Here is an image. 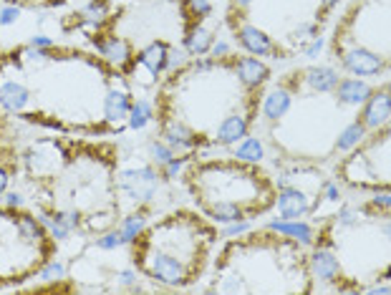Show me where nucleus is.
I'll use <instances>...</instances> for the list:
<instances>
[{"mask_svg":"<svg viewBox=\"0 0 391 295\" xmlns=\"http://www.w3.org/2000/svg\"><path fill=\"white\" fill-rule=\"evenodd\" d=\"M142 270L152 280L169 285V288H177V285H184V282L195 280V276H192L177 257L167 255L164 250L152 248V245H147V253H144V257H142Z\"/></svg>","mask_w":391,"mask_h":295,"instance_id":"obj_1","label":"nucleus"},{"mask_svg":"<svg viewBox=\"0 0 391 295\" xmlns=\"http://www.w3.org/2000/svg\"><path fill=\"white\" fill-rule=\"evenodd\" d=\"M119 187L122 192L129 197L131 202L142 205V202H149L157 195L159 189V175H157L152 167H136L124 172L122 180H119Z\"/></svg>","mask_w":391,"mask_h":295,"instance_id":"obj_2","label":"nucleus"},{"mask_svg":"<svg viewBox=\"0 0 391 295\" xmlns=\"http://www.w3.org/2000/svg\"><path fill=\"white\" fill-rule=\"evenodd\" d=\"M341 63L353 76H376L384 71V58L366 46H351L341 51Z\"/></svg>","mask_w":391,"mask_h":295,"instance_id":"obj_3","label":"nucleus"},{"mask_svg":"<svg viewBox=\"0 0 391 295\" xmlns=\"http://www.w3.org/2000/svg\"><path fill=\"white\" fill-rule=\"evenodd\" d=\"M391 116V83L381 86L378 91H371V96L364 101V111H361V121L366 129H376L386 124Z\"/></svg>","mask_w":391,"mask_h":295,"instance_id":"obj_4","label":"nucleus"},{"mask_svg":"<svg viewBox=\"0 0 391 295\" xmlns=\"http://www.w3.org/2000/svg\"><path fill=\"white\" fill-rule=\"evenodd\" d=\"M313 209L310 205V197L305 195L303 189L298 187H283L280 195H278V212L283 220H298V217H305Z\"/></svg>","mask_w":391,"mask_h":295,"instance_id":"obj_5","label":"nucleus"},{"mask_svg":"<svg viewBox=\"0 0 391 295\" xmlns=\"http://www.w3.org/2000/svg\"><path fill=\"white\" fill-rule=\"evenodd\" d=\"M235 38L240 40V46L253 56H270L276 54V46L273 40L260 31L257 26H250V23H243L240 28H235Z\"/></svg>","mask_w":391,"mask_h":295,"instance_id":"obj_6","label":"nucleus"},{"mask_svg":"<svg viewBox=\"0 0 391 295\" xmlns=\"http://www.w3.org/2000/svg\"><path fill=\"white\" fill-rule=\"evenodd\" d=\"M248 129H250V119H248V116L230 114V116H225L220 124H217L215 141H217V144H223V147L237 144V141H243L245 136H248Z\"/></svg>","mask_w":391,"mask_h":295,"instance_id":"obj_7","label":"nucleus"},{"mask_svg":"<svg viewBox=\"0 0 391 295\" xmlns=\"http://www.w3.org/2000/svg\"><path fill=\"white\" fill-rule=\"evenodd\" d=\"M162 136L167 141L169 147L177 149V152H184V149H195L200 144L197 134L192 129L184 124V121H177V119H167L162 127Z\"/></svg>","mask_w":391,"mask_h":295,"instance_id":"obj_8","label":"nucleus"},{"mask_svg":"<svg viewBox=\"0 0 391 295\" xmlns=\"http://www.w3.org/2000/svg\"><path fill=\"white\" fill-rule=\"evenodd\" d=\"M310 273L321 282H336L341 278V262L330 250L318 248L310 257Z\"/></svg>","mask_w":391,"mask_h":295,"instance_id":"obj_9","label":"nucleus"},{"mask_svg":"<svg viewBox=\"0 0 391 295\" xmlns=\"http://www.w3.org/2000/svg\"><path fill=\"white\" fill-rule=\"evenodd\" d=\"M235 74L240 79L243 86H248L250 91H255L257 86H263L265 81H268L270 71L265 66L263 61L257 58H237L235 61Z\"/></svg>","mask_w":391,"mask_h":295,"instance_id":"obj_10","label":"nucleus"},{"mask_svg":"<svg viewBox=\"0 0 391 295\" xmlns=\"http://www.w3.org/2000/svg\"><path fill=\"white\" fill-rule=\"evenodd\" d=\"M31 101V91L23 86L21 81H3L0 83V106L10 114H21Z\"/></svg>","mask_w":391,"mask_h":295,"instance_id":"obj_11","label":"nucleus"},{"mask_svg":"<svg viewBox=\"0 0 391 295\" xmlns=\"http://www.w3.org/2000/svg\"><path fill=\"white\" fill-rule=\"evenodd\" d=\"M131 111V99L127 88H109L104 96V116L109 121H127Z\"/></svg>","mask_w":391,"mask_h":295,"instance_id":"obj_12","label":"nucleus"},{"mask_svg":"<svg viewBox=\"0 0 391 295\" xmlns=\"http://www.w3.org/2000/svg\"><path fill=\"white\" fill-rule=\"evenodd\" d=\"M167 58H169V46L162 43V40H154V43H149L147 48L139 51L136 61H139V66H144L152 76H159L167 68Z\"/></svg>","mask_w":391,"mask_h":295,"instance_id":"obj_13","label":"nucleus"},{"mask_svg":"<svg viewBox=\"0 0 391 295\" xmlns=\"http://www.w3.org/2000/svg\"><path fill=\"white\" fill-rule=\"evenodd\" d=\"M369 96H371V88L366 81H358V79L338 81V86H336L338 104H344V106H358V104H364Z\"/></svg>","mask_w":391,"mask_h":295,"instance_id":"obj_14","label":"nucleus"},{"mask_svg":"<svg viewBox=\"0 0 391 295\" xmlns=\"http://www.w3.org/2000/svg\"><path fill=\"white\" fill-rule=\"evenodd\" d=\"M96 48H99V54H102L104 58L111 61V63L119 68L127 66L129 61H131V48H129L127 40L119 38V35H109L106 40H99Z\"/></svg>","mask_w":391,"mask_h":295,"instance_id":"obj_15","label":"nucleus"},{"mask_svg":"<svg viewBox=\"0 0 391 295\" xmlns=\"http://www.w3.org/2000/svg\"><path fill=\"white\" fill-rule=\"evenodd\" d=\"M290 104H293V96L285 86H278L273 88L268 96H265V104H263V114L265 119L270 121H278L280 116H285L290 111Z\"/></svg>","mask_w":391,"mask_h":295,"instance_id":"obj_16","label":"nucleus"},{"mask_svg":"<svg viewBox=\"0 0 391 295\" xmlns=\"http://www.w3.org/2000/svg\"><path fill=\"white\" fill-rule=\"evenodd\" d=\"M212 46H215V35L202 26H192L184 35V51L189 56H205L207 51H212Z\"/></svg>","mask_w":391,"mask_h":295,"instance_id":"obj_17","label":"nucleus"},{"mask_svg":"<svg viewBox=\"0 0 391 295\" xmlns=\"http://www.w3.org/2000/svg\"><path fill=\"white\" fill-rule=\"evenodd\" d=\"M305 81H308V86L313 88V91H321V94H326V91H333L341 79H338V71H333V68L318 66V68H310V71H305Z\"/></svg>","mask_w":391,"mask_h":295,"instance_id":"obj_18","label":"nucleus"},{"mask_svg":"<svg viewBox=\"0 0 391 295\" xmlns=\"http://www.w3.org/2000/svg\"><path fill=\"white\" fill-rule=\"evenodd\" d=\"M270 230L283 232V235H288V237H296V240L305 242V245H310V242H313V230H310V225H305V222H298V220L273 222V225H270Z\"/></svg>","mask_w":391,"mask_h":295,"instance_id":"obj_19","label":"nucleus"},{"mask_svg":"<svg viewBox=\"0 0 391 295\" xmlns=\"http://www.w3.org/2000/svg\"><path fill=\"white\" fill-rule=\"evenodd\" d=\"M154 119V109H152V104L144 99H139L136 104H131V111H129V129H134V131H139V129H144L149 124V121Z\"/></svg>","mask_w":391,"mask_h":295,"instance_id":"obj_20","label":"nucleus"},{"mask_svg":"<svg viewBox=\"0 0 391 295\" xmlns=\"http://www.w3.org/2000/svg\"><path fill=\"white\" fill-rule=\"evenodd\" d=\"M144 228H147V215H144V212H134V215L124 217L122 228L119 230H122V235L127 242H136L139 237H142Z\"/></svg>","mask_w":391,"mask_h":295,"instance_id":"obj_21","label":"nucleus"},{"mask_svg":"<svg viewBox=\"0 0 391 295\" xmlns=\"http://www.w3.org/2000/svg\"><path fill=\"white\" fill-rule=\"evenodd\" d=\"M235 157L240 161H260L263 159V141L257 136H245L240 144H237Z\"/></svg>","mask_w":391,"mask_h":295,"instance_id":"obj_22","label":"nucleus"},{"mask_svg":"<svg viewBox=\"0 0 391 295\" xmlns=\"http://www.w3.org/2000/svg\"><path fill=\"white\" fill-rule=\"evenodd\" d=\"M364 134H366L364 121H353V124H349V127L341 131V136H338V141H336L338 152H346V149L356 147L358 141L364 139Z\"/></svg>","mask_w":391,"mask_h":295,"instance_id":"obj_23","label":"nucleus"},{"mask_svg":"<svg viewBox=\"0 0 391 295\" xmlns=\"http://www.w3.org/2000/svg\"><path fill=\"white\" fill-rule=\"evenodd\" d=\"M175 149L169 147L167 141H152L149 144V159L154 161L157 167H164V164H169V161L175 159Z\"/></svg>","mask_w":391,"mask_h":295,"instance_id":"obj_24","label":"nucleus"},{"mask_svg":"<svg viewBox=\"0 0 391 295\" xmlns=\"http://www.w3.org/2000/svg\"><path fill=\"white\" fill-rule=\"evenodd\" d=\"M109 15V6L106 0H91L86 8H83L81 18L86 20V23H102L104 18Z\"/></svg>","mask_w":391,"mask_h":295,"instance_id":"obj_25","label":"nucleus"},{"mask_svg":"<svg viewBox=\"0 0 391 295\" xmlns=\"http://www.w3.org/2000/svg\"><path fill=\"white\" fill-rule=\"evenodd\" d=\"M114 225V215L111 212H99V215H91L86 220V230H91V232H104V230H109Z\"/></svg>","mask_w":391,"mask_h":295,"instance_id":"obj_26","label":"nucleus"},{"mask_svg":"<svg viewBox=\"0 0 391 295\" xmlns=\"http://www.w3.org/2000/svg\"><path fill=\"white\" fill-rule=\"evenodd\" d=\"M122 245H127L122 230H116V232H106L104 237L96 240V248L99 250H116V248H122Z\"/></svg>","mask_w":391,"mask_h":295,"instance_id":"obj_27","label":"nucleus"},{"mask_svg":"<svg viewBox=\"0 0 391 295\" xmlns=\"http://www.w3.org/2000/svg\"><path fill=\"white\" fill-rule=\"evenodd\" d=\"M63 273H66V268H63V262L48 260L46 265H43V270H41V278H43V280H61Z\"/></svg>","mask_w":391,"mask_h":295,"instance_id":"obj_28","label":"nucleus"},{"mask_svg":"<svg viewBox=\"0 0 391 295\" xmlns=\"http://www.w3.org/2000/svg\"><path fill=\"white\" fill-rule=\"evenodd\" d=\"M187 13L195 18H207L212 13V6H209V0H187Z\"/></svg>","mask_w":391,"mask_h":295,"instance_id":"obj_29","label":"nucleus"},{"mask_svg":"<svg viewBox=\"0 0 391 295\" xmlns=\"http://www.w3.org/2000/svg\"><path fill=\"white\" fill-rule=\"evenodd\" d=\"M18 18H21V8L18 6H6L0 10V26H13Z\"/></svg>","mask_w":391,"mask_h":295,"instance_id":"obj_30","label":"nucleus"},{"mask_svg":"<svg viewBox=\"0 0 391 295\" xmlns=\"http://www.w3.org/2000/svg\"><path fill=\"white\" fill-rule=\"evenodd\" d=\"M182 164H184V157H179V159H172L169 161V164H164V177H167V180H175L177 175H179V169H182Z\"/></svg>","mask_w":391,"mask_h":295,"instance_id":"obj_31","label":"nucleus"},{"mask_svg":"<svg viewBox=\"0 0 391 295\" xmlns=\"http://www.w3.org/2000/svg\"><path fill=\"white\" fill-rule=\"evenodd\" d=\"M184 54L187 51H182V48H169V58H167V68H172L175 71L177 66H182V61H184Z\"/></svg>","mask_w":391,"mask_h":295,"instance_id":"obj_32","label":"nucleus"},{"mask_svg":"<svg viewBox=\"0 0 391 295\" xmlns=\"http://www.w3.org/2000/svg\"><path fill=\"white\" fill-rule=\"evenodd\" d=\"M371 207L378 209V212H389V209H391V195H376V197H371Z\"/></svg>","mask_w":391,"mask_h":295,"instance_id":"obj_33","label":"nucleus"},{"mask_svg":"<svg viewBox=\"0 0 391 295\" xmlns=\"http://www.w3.org/2000/svg\"><path fill=\"white\" fill-rule=\"evenodd\" d=\"M116 280H119V285H127V288H136V273H134V270H122Z\"/></svg>","mask_w":391,"mask_h":295,"instance_id":"obj_34","label":"nucleus"},{"mask_svg":"<svg viewBox=\"0 0 391 295\" xmlns=\"http://www.w3.org/2000/svg\"><path fill=\"white\" fill-rule=\"evenodd\" d=\"M245 230H248V225H245L243 220H240V222H230V228L225 230L223 235H225V237H235V235H243Z\"/></svg>","mask_w":391,"mask_h":295,"instance_id":"obj_35","label":"nucleus"},{"mask_svg":"<svg viewBox=\"0 0 391 295\" xmlns=\"http://www.w3.org/2000/svg\"><path fill=\"white\" fill-rule=\"evenodd\" d=\"M28 46H33V48H54V40L48 38V35H33Z\"/></svg>","mask_w":391,"mask_h":295,"instance_id":"obj_36","label":"nucleus"},{"mask_svg":"<svg viewBox=\"0 0 391 295\" xmlns=\"http://www.w3.org/2000/svg\"><path fill=\"white\" fill-rule=\"evenodd\" d=\"M23 202H26V200H23L21 192H10V195H6V205H8V207H10V209L23 207Z\"/></svg>","mask_w":391,"mask_h":295,"instance_id":"obj_37","label":"nucleus"},{"mask_svg":"<svg viewBox=\"0 0 391 295\" xmlns=\"http://www.w3.org/2000/svg\"><path fill=\"white\" fill-rule=\"evenodd\" d=\"M321 48H324V38L318 35V38L310 40V46H305V56H316V54H321Z\"/></svg>","mask_w":391,"mask_h":295,"instance_id":"obj_38","label":"nucleus"},{"mask_svg":"<svg viewBox=\"0 0 391 295\" xmlns=\"http://www.w3.org/2000/svg\"><path fill=\"white\" fill-rule=\"evenodd\" d=\"M8 182H10V169L0 167V197H3V192L8 189Z\"/></svg>","mask_w":391,"mask_h":295,"instance_id":"obj_39","label":"nucleus"},{"mask_svg":"<svg viewBox=\"0 0 391 295\" xmlns=\"http://www.w3.org/2000/svg\"><path fill=\"white\" fill-rule=\"evenodd\" d=\"M228 54H230V48L225 46V43H215V46H212V56H215V58H225Z\"/></svg>","mask_w":391,"mask_h":295,"instance_id":"obj_40","label":"nucleus"},{"mask_svg":"<svg viewBox=\"0 0 391 295\" xmlns=\"http://www.w3.org/2000/svg\"><path fill=\"white\" fill-rule=\"evenodd\" d=\"M326 195H328L330 202H336L338 200V187H336V184H328V187H326Z\"/></svg>","mask_w":391,"mask_h":295,"instance_id":"obj_41","label":"nucleus"},{"mask_svg":"<svg viewBox=\"0 0 391 295\" xmlns=\"http://www.w3.org/2000/svg\"><path fill=\"white\" fill-rule=\"evenodd\" d=\"M338 0H321V6H324V10H330V8L336 6Z\"/></svg>","mask_w":391,"mask_h":295,"instance_id":"obj_42","label":"nucleus"},{"mask_svg":"<svg viewBox=\"0 0 391 295\" xmlns=\"http://www.w3.org/2000/svg\"><path fill=\"white\" fill-rule=\"evenodd\" d=\"M250 3H253V0H235L237 8H245V6H250Z\"/></svg>","mask_w":391,"mask_h":295,"instance_id":"obj_43","label":"nucleus"},{"mask_svg":"<svg viewBox=\"0 0 391 295\" xmlns=\"http://www.w3.org/2000/svg\"><path fill=\"white\" fill-rule=\"evenodd\" d=\"M3 222H6V212H3V209H0V225H3Z\"/></svg>","mask_w":391,"mask_h":295,"instance_id":"obj_44","label":"nucleus"}]
</instances>
